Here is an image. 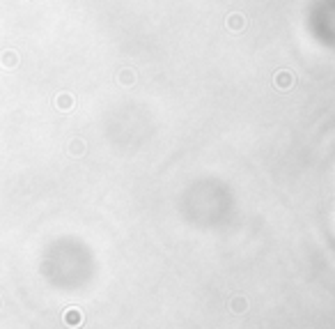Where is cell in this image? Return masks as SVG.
<instances>
[{"label":"cell","instance_id":"3","mask_svg":"<svg viewBox=\"0 0 335 329\" xmlns=\"http://www.w3.org/2000/svg\"><path fill=\"white\" fill-rule=\"evenodd\" d=\"M55 106L60 108V111H71L74 108V97L69 92H60L55 97Z\"/></svg>","mask_w":335,"mask_h":329},{"label":"cell","instance_id":"6","mask_svg":"<svg viewBox=\"0 0 335 329\" xmlns=\"http://www.w3.org/2000/svg\"><path fill=\"white\" fill-rule=\"evenodd\" d=\"M228 26H230V28H234V30H236V28H241V26H243V21H241V16H236V14H234V16H230V21H228Z\"/></svg>","mask_w":335,"mask_h":329},{"label":"cell","instance_id":"1","mask_svg":"<svg viewBox=\"0 0 335 329\" xmlns=\"http://www.w3.org/2000/svg\"><path fill=\"white\" fill-rule=\"evenodd\" d=\"M62 323L67 325L69 329H81L83 323H85V313L78 306H67L62 311Z\"/></svg>","mask_w":335,"mask_h":329},{"label":"cell","instance_id":"5","mask_svg":"<svg viewBox=\"0 0 335 329\" xmlns=\"http://www.w3.org/2000/svg\"><path fill=\"white\" fill-rule=\"evenodd\" d=\"M275 85L278 87H289L292 85V74H289V72H280V74L275 76Z\"/></svg>","mask_w":335,"mask_h":329},{"label":"cell","instance_id":"4","mask_svg":"<svg viewBox=\"0 0 335 329\" xmlns=\"http://www.w3.org/2000/svg\"><path fill=\"white\" fill-rule=\"evenodd\" d=\"M230 306H232L234 313H246V311H248V299H246V297H232V299H230Z\"/></svg>","mask_w":335,"mask_h":329},{"label":"cell","instance_id":"2","mask_svg":"<svg viewBox=\"0 0 335 329\" xmlns=\"http://www.w3.org/2000/svg\"><path fill=\"white\" fill-rule=\"evenodd\" d=\"M0 65L7 69H14L16 65H19V53L16 51H2V55H0Z\"/></svg>","mask_w":335,"mask_h":329},{"label":"cell","instance_id":"7","mask_svg":"<svg viewBox=\"0 0 335 329\" xmlns=\"http://www.w3.org/2000/svg\"><path fill=\"white\" fill-rule=\"evenodd\" d=\"M74 155H78V152H83V143H74V150H71Z\"/></svg>","mask_w":335,"mask_h":329}]
</instances>
